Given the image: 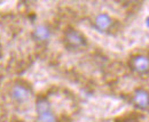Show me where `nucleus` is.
<instances>
[{"label":"nucleus","instance_id":"obj_1","mask_svg":"<svg viewBox=\"0 0 149 122\" xmlns=\"http://www.w3.org/2000/svg\"><path fill=\"white\" fill-rule=\"evenodd\" d=\"M36 111L38 122H56V116L51 107V103L45 97L37 99Z\"/></svg>","mask_w":149,"mask_h":122},{"label":"nucleus","instance_id":"obj_2","mask_svg":"<svg viewBox=\"0 0 149 122\" xmlns=\"http://www.w3.org/2000/svg\"><path fill=\"white\" fill-rule=\"evenodd\" d=\"M63 40H64V43L68 48L70 49H80V48H84L87 43L86 41V38L84 37V34L76 30V29H68L64 35H63Z\"/></svg>","mask_w":149,"mask_h":122},{"label":"nucleus","instance_id":"obj_3","mask_svg":"<svg viewBox=\"0 0 149 122\" xmlns=\"http://www.w3.org/2000/svg\"><path fill=\"white\" fill-rule=\"evenodd\" d=\"M9 96L16 103H24L31 97V89L22 82H15L9 89Z\"/></svg>","mask_w":149,"mask_h":122},{"label":"nucleus","instance_id":"obj_4","mask_svg":"<svg viewBox=\"0 0 149 122\" xmlns=\"http://www.w3.org/2000/svg\"><path fill=\"white\" fill-rule=\"evenodd\" d=\"M130 68L138 74H147L149 72V57L142 54L132 56L130 59Z\"/></svg>","mask_w":149,"mask_h":122},{"label":"nucleus","instance_id":"obj_5","mask_svg":"<svg viewBox=\"0 0 149 122\" xmlns=\"http://www.w3.org/2000/svg\"><path fill=\"white\" fill-rule=\"evenodd\" d=\"M132 103L140 110H148L149 108V91L146 89L139 88L134 91L132 97Z\"/></svg>","mask_w":149,"mask_h":122},{"label":"nucleus","instance_id":"obj_6","mask_svg":"<svg viewBox=\"0 0 149 122\" xmlns=\"http://www.w3.org/2000/svg\"><path fill=\"white\" fill-rule=\"evenodd\" d=\"M112 24H113V19L106 13H101V14L96 15L94 18V26L96 30H99L101 32H106V31L110 30Z\"/></svg>","mask_w":149,"mask_h":122},{"label":"nucleus","instance_id":"obj_7","mask_svg":"<svg viewBox=\"0 0 149 122\" xmlns=\"http://www.w3.org/2000/svg\"><path fill=\"white\" fill-rule=\"evenodd\" d=\"M32 37L38 42H44V41L49 39V37H51V29L47 25H45V24H39V25H37L35 28V30L32 32Z\"/></svg>","mask_w":149,"mask_h":122},{"label":"nucleus","instance_id":"obj_8","mask_svg":"<svg viewBox=\"0 0 149 122\" xmlns=\"http://www.w3.org/2000/svg\"><path fill=\"white\" fill-rule=\"evenodd\" d=\"M146 24H147V26H149V17H147L146 19Z\"/></svg>","mask_w":149,"mask_h":122}]
</instances>
